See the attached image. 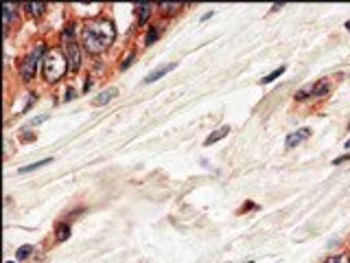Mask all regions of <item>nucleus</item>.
<instances>
[{"instance_id":"25","label":"nucleus","mask_w":350,"mask_h":263,"mask_svg":"<svg viewBox=\"0 0 350 263\" xmlns=\"http://www.w3.org/2000/svg\"><path fill=\"white\" fill-rule=\"evenodd\" d=\"M346 149H350V138H348V141H346Z\"/></svg>"},{"instance_id":"10","label":"nucleus","mask_w":350,"mask_h":263,"mask_svg":"<svg viewBox=\"0 0 350 263\" xmlns=\"http://www.w3.org/2000/svg\"><path fill=\"white\" fill-rule=\"evenodd\" d=\"M48 162H51V158H44V160L31 162V164H27V167H22V169H20V174H29V171H35V169H39V167H44V164H48Z\"/></svg>"},{"instance_id":"19","label":"nucleus","mask_w":350,"mask_h":263,"mask_svg":"<svg viewBox=\"0 0 350 263\" xmlns=\"http://www.w3.org/2000/svg\"><path fill=\"white\" fill-rule=\"evenodd\" d=\"M326 263H350V259L346 257V254H339V257H331Z\"/></svg>"},{"instance_id":"24","label":"nucleus","mask_w":350,"mask_h":263,"mask_svg":"<svg viewBox=\"0 0 350 263\" xmlns=\"http://www.w3.org/2000/svg\"><path fill=\"white\" fill-rule=\"evenodd\" d=\"M92 88V81H86V86H84V92H88V90Z\"/></svg>"},{"instance_id":"21","label":"nucleus","mask_w":350,"mask_h":263,"mask_svg":"<svg viewBox=\"0 0 350 263\" xmlns=\"http://www.w3.org/2000/svg\"><path fill=\"white\" fill-rule=\"evenodd\" d=\"M346 160H350V154H346V156H339V158H335V160H333V164H341V162H346Z\"/></svg>"},{"instance_id":"6","label":"nucleus","mask_w":350,"mask_h":263,"mask_svg":"<svg viewBox=\"0 0 350 263\" xmlns=\"http://www.w3.org/2000/svg\"><path fill=\"white\" fill-rule=\"evenodd\" d=\"M175 68V64H167V66H160V68H156L153 72H149L147 77H145V84H153V81H158L160 77H164L167 72H171Z\"/></svg>"},{"instance_id":"7","label":"nucleus","mask_w":350,"mask_h":263,"mask_svg":"<svg viewBox=\"0 0 350 263\" xmlns=\"http://www.w3.org/2000/svg\"><path fill=\"white\" fill-rule=\"evenodd\" d=\"M118 95V90L116 88H108V90H103V92L96 97V99H92V105H103V103H110L114 97Z\"/></svg>"},{"instance_id":"22","label":"nucleus","mask_w":350,"mask_h":263,"mask_svg":"<svg viewBox=\"0 0 350 263\" xmlns=\"http://www.w3.org/2000/svg\"><path fill=\"white\" fill-rule=\"evenodd\" d=\"M132 60H134V53H132V55H127V60H125L123 64H120V66H123V68H129V66H132Z\"/></svg>"},{"instance_id":"9","label":"nucleus","mask_w":350,"mask_h":263,"mask_svg":"<svg viewBox=\"0 0 350 263\" xmlns=\"http://www.w3.org/2000/svg\"><path fill=\"white\" fill-rule=\"evenodd\" d=\"M24 7L29 9V13H31V15H42V13H44V9H46V5H44V3H27Z\"/></svg>"},{"instance_id":"26","label":"nucleus","mask_w":350,"mask_h":263,"mask_svg":"<svg viewBox=\"0 0 350 263\" xmlns=\"http://www.w3.org/2000/svg\"><path fill=\"white\" fill-rule=\"evenodd\" d=\"M346 29H348V31H350V20H348V22H346Z\"/></svg>"},{"instance_id":"16","label":"nucleus","mask_w":350,"mask_h":263,"mask_svg":"<svg viewBox=\"0 0 350 263\" xmlns=\"http://www.w3.org/2000/svg\"><path fill=\"white\" fill-rule=\"evenodd\" d=\"M3 22H5V29L9 27V22H11V5L9 3L3 5Z\"/></svg>"},{"instance_id":"11","label":"nucleus","mask_w":350,"mask_h":263,"mask_svg":"<svg viewBox=\"0 0 350 263\" xmlns=\"http://www.w3.org/2000/svg\"><path fill=\"white\" fill-rule=\"evenodd\" d=\"M313 92H315V84H308V86H304V88L298 90L296 99H308V97H313Z\"/></svg>"},{"instance_id":"1","label":"nucleus","mask_w":350,"mask_h":263,"mask_svg":"<svg viewBox=\"0 0 350 263\" xmlns=\"http://www.w3.org/2000/svg\"><path fill=\"white\" fill-rule=\"evenodd\" d=\"M114 37H116V29L110 20H94V22H88L84 31H81V44L88 53L92 55H99L108 48Z\"/></svg>"},{"instance_id":"3","label":"nucleus","mask_w":350,"mask_h":263,"mask_svg":"<svg viewBox=\"0 0 350 263\" xmlns=\"http://www.w3.org/2000/svg\"><path fill=\"white\" fill-rule=\"evenodd\" d=\"M61 46H64V55H66V60H68V68L72 72H77L81 66V53H79L77 40H75V27H72V24H68V27L61 31Z\"/></svg>"},{"instance_id":"12","label":"nucleus","mask_w":350,"mask_h":263,"mask_svg":"<svg viewBox=\"0 0 350 263\" xmlns=\"http://www.w3.org/2000/svg\"><path fill=\"white\" fill-rule=\"evenodd\" d=\"M149 13H151V5H140V7H138V20H140V24L147 22Z\"/></svg>"},{"instance_id":"4","label":"nucleus","mask_w":350,"mask_h":263,"mask_svg":"<svg viewBox=\"0 0 350 263\" xmlns=\"http://www.w3.org/2000/svg\"><path fill=\"white\" fill-rule=\"evenodd\" d=\"M42 53H44V46H37L33 53L24 57V62L20 64V75H22L24 81H31V79L35 77V72H37V62H44V60H42Z\"/></svg>"},{"instance_id":"29","label":"nucleus","mask_w":350,"mask_h":263,"mask_svg":"<svg viewBox=\"0 0 350 263\" xmlns=\"http://www.w3.org/2000/svg\"><path fill=\"white\" fill-rule=\"evenodd\" d=\"M250 263H252V261H250Z\"/></svg>"},{"instance_id":"20","label":"nucleus","mask_w":350,"mask_h":263,"mask_svg":"<svg viewBox=\"0 0 350 263\" xmlns=\"http://www.w3.org/2000/svg\"><path fill=\"white\" fill-rule=\"evenodd\" d=\"M160 7H162V9H164L167 13H173V11L177 9V7H180V5H171V3H162Z\"/></svg>"},{"instance_id":"13","label":"nucleus","mask_w":350,"mask_h":263,"mask_svg":"<svg viewBox=\"0 0 350 263\" xmlns=\"http://www.w3.org/2000/svg\"><path fill=\"white\" fill-rule=\"evenodd\" d=\"M68 237H70V226L68 224H59V226H57V239L66 241Z\"/></svg>"},{"instance_id":"17","label":"nucleus","mask_w":350,"mask_h":263,"mask_svg":"<svg viewBox=\"0 0 350 263\" xmlns=\"http://www.w3.org/2000/svg\"><path fill=\"white\" fill-rule=\"evenodd\" d=\"M326 92H328V81L315 84V92H313V97H322V95H326Z\"/></svg>"},{"instance_id":"14","label":"nucleus","mask_w":350,"mask_h":263,"mask_svg":"<svg viewBox=\"0 0 350 263\" xmlns=\"http://www.w3.org/2000/svg\"><path fill=\"white\" fill-rule=\"evenodd\" d=\"M158 37H160V31H158V27H151V29H149V33H147V37H145V44H147V46H151V44L156 42Z\"/></svg>"},{"instance_id":"8","label":"nucleus","mask_w":350,"mask_h":263,"mask_svg":"<svg viewBox=\"0 0 350 263\" xmlns=\"http://www.w3.org/2000/svg\"><path fill=\"white\" fill-rule=\"evenodd\" d=\"M228 134H230V127H228V125L219 127V129L215 132V134H210V136L206 138V141H203V145H213V143H217V141H221V138H225Z\"/></svg>"},{"instance_id":"28","label":"nucleus","mask_w":350,"mask_h":263,"mask_svg":"<svg viewBox=\"0 0 350 263\" xmlns=\"http://www.w3.org/2000/svg\"><path fill=\"white\" fill-rule=\"evenodd\" d=\"M348 127H350V123H348Z\"/></svg>"},{"instance_id":"5","label":"nucleus","mask_w":350,"mask_h":263,"mask_svg":"<svg viewBox=\"0 0 350 263\" xmlns=\"http://www.w3.org/2000/svg\"><path fill=\"white\" fill-rule=\"evenodd\" d=\"M308 136H311V129H308V127H302V129L294 132V134H289V136H287V143H284V145H287V149H294V147H298L300 143H304Z\"/></svg>"},{"instance_id":"15","label":"nucleus","mask_w":350,"mask_h":263,"mask_svg":"<svg viewBox=\"0 0 350 263\" xmlns=\"http://www.w3.org/2000/svg\"><path fill=\"white\" fill-rule=\"evenodd\" d=\"M282 72H284V66H280V68H276V70H274V72H270L267 77H263V79H260V84H270V81H274L276 77H280Z\"/></svg>"},{"instance_id":"27","label":"nucleus","mask_w":350,"mask_h":263,"mask_svg":"<svg viewBox=\"0 0 350 263\" xmlns=\"http://www.w3.org/2000/svg\"><path fill=\"white\" fill-rule=\"evenodd\" d=\"M7 263H13V261H7Z\"/></svg>"},{"instance_id":"18","label":"nucleus","mask_w":350,"mask_h":263,"mask_svg":"<svg viewBox=\"0 0 350 263\" xmlns=\"http://www.w3.org/2000/svg\"><path fill=\"white\" fill-rule=\"evenodd\" d=\"M31 252H33V248H31V246H22V248H18V259H20V261H24Z\"/></svg>"},{"instance_id":"2","label":"nucleus","mask_w":350,"mask_h":263,"mask_svg":"<svg viewBox=\"0 0 350 263\" xmlns=\"http://www.w3.org/2000/svg\"><path fill=\"white\" fill-rule=\"evenodd\" d=\"M42 70H44L46 81H51V84L59 81L64 75H66V70H68L66 55H64L59 48H51V51H46L44 62H42Z\"/></svg>"},{"instance_id":"23","label":"nucleus","mask_w":350,"mask_h":263,"mask_svg":"<svg viewBox=\"0 0 350 263\" xmlns=\"http://www.w3.org/2000/svg\"><path fill=\"white\" fill-rule=\"evenodd\" d=\"M75 97H77V92H75L72 88H68V90H66V101H70V99H75Z\"/></svg>"}]
</instances>
